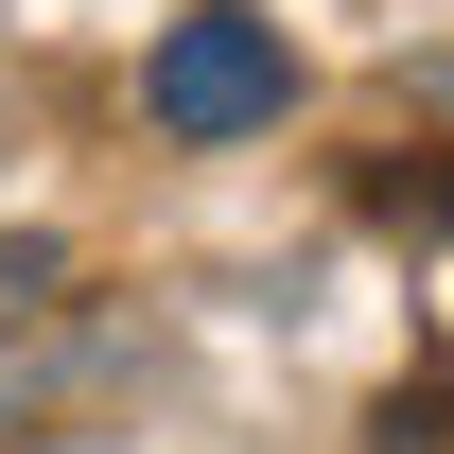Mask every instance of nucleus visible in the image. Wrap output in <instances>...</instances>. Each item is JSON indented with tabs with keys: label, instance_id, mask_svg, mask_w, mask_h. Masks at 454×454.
<instances>
[{
	"label": "nucleus",
	"instance_id": "nucleus-2",
	"mask_svg": "<svg viewBox=\"0 0 454 454\" xmlns=\"http://www.w3.org/2000/svg\"><path fill=\"white\" fill-rule=\"evenodd\" d=\"M367 454H454V367H437V385H385V402H367Z\"/></svg>",
	"mask_w": 454,
	"mask_h": 454
},
{
	"label": "nucleus",
	"instance_id": "nucleus-1",
	"mask_svg": "<svg viewBox=\"0 0 454 454\" xmlns=\"http://www.w3.org/2000/svg\"><path fill=\"white\" fill-rule=\"evenodd\" d=\"M280 18H245V0H210V18H175L158 35V122L175 140H245V122H280Z\"/></svg>",
	"mask_w": 454,
	"mask_h": 454
}]
</instances>
